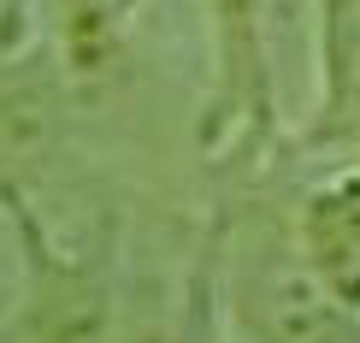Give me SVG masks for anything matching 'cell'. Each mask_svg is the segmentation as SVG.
I'll use <instances>...</instances> for the list:
<instances>
[{"label":"cell","mask_w":360,"mask_h":343,"mask_svg":"<svg viewBox=\"0 0 360 343\" xmlns=\"http://www.w3.org/2000/svg\"><path fill=\"white\" fill-rule=\"evenodd\" d=\"M213 24V101L201 148L213 166H260L278 148V66L266 0H207Z\"/></svg>","instance_id":"cell-1"},{"label":"cell","mask_w":360,"mask_h":343,"mask_svg":"<svg viewBox=\"0 0 360 343\" xmlns=\"http://www.w3.org/2000/svg\"><path fill=\"white\" fill-rule=\"evenodd\" d=\"M6 213L18 225L24 273L0 343H112V278L95 261L65 255L18 189H6Z\"/></svg>","instance_id":"cell-2"},{"label":"cell","mask_w":360,"mask_h":343,"mask_svg":"<svg viewBox=\"0 0 360 343\" xmlns=\"http://www.w3.org/2000/svg\"><path fill=\"white\" fill-rule=\"evenodd\" d=\"M342 325H349V308L307 273V261H272L248 273L254 343H331Z\"/></svg>","instance_id":"cell-3"},{"label":"cell","mask_w":360,"mask_h":343,"mask_svg":"<svg viewBox=\"0 0 360 343\" xmlns=\"http://www.w3.org/2000/svg\"><path fill=\"white\" fill-rule=\"evenodd\" d=\"M295 255L349 314H360V177H331L302 201Z\"/></svg>","instance_id":"cell-4"},{"label":"cell","mask_w":360,"mask_h":343,"mask_svg":"<svg viewBox=\"0 0 360 343\" xmlns=\"http://www.w3.org/2000/svg\"><path fill=\"white\" fill-rule=\"evenodd\" d=\"M302 142H360V0H319V107Z\"/></svg>","instance_id":"cell-5"},{"label":"cell","mask_w":360,"mask_h":343,"mask_svg":"<svg viewBox=\"0 0 360 343\" xmlns=\"http://www.w3.org/2000/svg\"><path fill=\"white\" fill-rule=\"evenodd\" d=\"M65 77L101 83L124 54V0H41Z\"/></svg>","instance_id":"cell-6"}]
</instances>
